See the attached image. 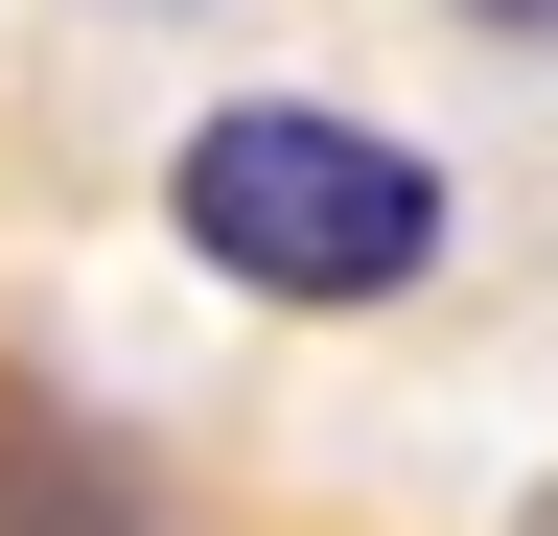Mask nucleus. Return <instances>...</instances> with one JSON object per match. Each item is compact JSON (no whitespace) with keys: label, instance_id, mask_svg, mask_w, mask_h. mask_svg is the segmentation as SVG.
Listing matches in <instances>:
<instances>
[{"label":"nucleus","instance_id":"obj_1","mask_svg":"<svg viewBox=\"0 0 558 536\" xmlns=\"http://www.w3.org/2000/svg\"><path fill=\"white\" fill-rule=\"evenodd\" d=\"M163 211H186L209 281H256V303H396V281H442V164L373 141V117H326V94H209L186 164H163Z\"/></svg>","mask_w":558,"mask_h":536},{"label":"nucleus","instance_id":"obj_2","mask_svg":"<svg viewBox=\"0 0 558 536\" xmlns=\"http://www.w3.org/2000/svg\"><path fill=\"white\" fill-rule=\"evenodd\" d=\"M465 24H512V47H558V0H465Z\"/></svg>","mask_w":558,"mask_h":536}]
</instances>
